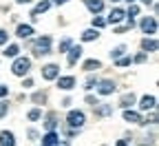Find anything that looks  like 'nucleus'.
Here are the masks:
<instances>
[{
    "label": "nucleus",
    "mask_w": 159,
    "mask_h": 146,
    "mask_svg": "<svg viewBox=\"0 0 159 146\" xmlns=\"http://www.w3.org/2000/svg\"><path fill=\"white\" fill-rule=\"evenodd\" d=\"M124 51H126V47H115V49L111 51V58H115V60H117V58H119V55H122Z\"/></svg>",
    "instance_id": "obj_26"
},
{
    "label": "nucleus",
    "mask_w": 159,
    "mask_h": 146,
    "mask_svg": "<svg viewBox=\"0 0 159 146\" xmlns=\"http://www.w3.org/2000/svg\"><path fill=\"white\" fill-rule=\"evenodd\" d=\"M31 69V60L29 58H18L13 64H11V73L13 75H27Z\"/></svg>",
    "instance_id": "obj_2"
},
{
    "label": "nucleus",
    "mask_w": 159,
    "mask_h": 146,
    "mask_svg": "<svg viewBox=\"0 0 159 146\" xmlns=\"http://www.w3.org/2000/svg\"><path fill=\"white\" fill-rule=\"evenodd\" d=\"M124 18H126V11H124V9H117V7H115V9L111 11V16H108V22L117 25V22H122Z\"/></svg>",
    "instance_id": "obj_11"
},
{
    "label": "nucleus",
    "mask_w": 159,
    "mask_h": 146,
    "mask_svg": "<svg viewBox=\"0 0 159 146\" xmlns=\"http://www.w3.org/2000/svg\"><path fill=\"white\" fill-rule=\"evenodd\" d=\"M142 49H144V53H152V51H157V40H142Z\"/></svg>",
    "instance_id": "obj_18"
},
{
    "label": "nucleus",
    "mask_w": 159,
    "mask_h": 146,
    "mask_svg": "<svg viewBox=\"0 0 159 146\" xmlns=\"http://www.w3.org/2000/svg\"><path fill=\"white\" fill-rule=\"evenodd\" d=\"M86 102L91 104V106H97V104H99V102H97V97H93V95H86Z\"/></svg>",
    "instance_id": "obj_34"
},
{
    "label": "nucleus",
    "mask_w": 159,
    "mask_h": 146,
    "mask_svg": "<svg viewBox=\"0 0 159 146\" xmlns=\"http://www.w3.org/2000/svg\"><path fill=\"white\" fill-rule=\"evenodd\" d=\"M40 117H42L40 109H33V111H29V120H40Z\"/></svg>",
    "instance_id": "obj_28"
},
{
    "label": "nucleus",
    "mask_w": 159,
    "mask_h": 146,
    "mask_svg": "<svg viewBox=\"0 0 159 146\" xmlns=\"http://www.w3.org/2000/svg\"><path fill=\"white\" fill-rule=\"evenodd\" d=\"M155 104H157V97L155 95H144L142 102H139V109H142V111H152Z\"/></svg>",
    "instance_id": "obj_8"
},
{
    "label": "nucleus",
    "mask_w": 159,
    "mask_h": 146,
    "mask_svg": "<svg viewBox=\"0 0 159 146\" xmlns=\"http://www.w3.org/2000/svg\"><path fill=\"white\" fill-rule=\"evenodd\" d=\"M144 60H146V53H139V55L135 58V62H144Z\"/></svg>",
    "instance_id": "obj_36"
},
{
    "label": "nucleus",
    "mask_w": 159,
    "mask_h": 146,
    "mask_svg": "<svg viewBox=\"0 0 159 146\" xmlns=\"http://www.w3.org/2000/svg\"><path fill=\"white\" fill-rule=\"evenodd\" d=\"M55 124H57V122H55V115H49V120L44 122V126H47L49 131H53V129H55Z\"/></svg>",
    "instance_id": "obj_24"
},
{
    "label": "nucleus",
    "mask_w": 159,
    "mask_h": 146,
    "mask_svg": "<svg viewBox=\"0 0 159 146\" xmlns=\"http://www.w3.org/2000/svg\"><path fill=\"white\" fill-rule=\"evenodd\" d=\"M99 67H102V62H99V60H86L84 62V69L91 73V71H97Z\"/></svg>",
    "instance_id": "obj_19"
},
{
    "label": "nucleus",
    "mask_w": 159,
    "mask_h": 146,
    "mask_svg": "<svg viewBox=\"0 0 159 146\" xmlns=\"http://www.w3.org/2000/svg\"><path fill=\"white\" fill-rule=\"evenodd\" d=\"M16 33H18V38H31V33H33V27H31V25H20Z\"/></svg>",
    "instance_id": "obj_16"
},
{
    "label": "nucleus",
    "mask_w": 159,
    "mask_h": 146,
    "mask_svg": "<svg viewBox=\"0 0 159 146\" xmlns=\"http://www.w3.org/2000/svg\"><path fill=\"white\" fill-rule=\"evenodd\" d=\"M115 146H128V142H126V139H117Z\"/></svg>",
    "instance_id": "obj_37"
},
{
    "label": "nucleus",
    "mask_w": 159,
    "mask_h": 146,
    "mask_svg": "<svg viewBox=\"0 0 159 146\" xmlns=\"http://www.w3.org/2000/svg\"><path fill=\"white\" fill-rule=\"evenodd\" d=\"M84 5H86L93 13H99V11L104 9V2H102V0H84Z\"/></svg>",
    "instance_id": "obj_15"
},
{
    "label": "nucleus",
    "mask_w": 159,
    "mask_h": 146,
    "mask_svg": "<svg viewBox=\"0 0 159 146\" xmlns=\"http://www.w3.org/2000/svg\"><path fill=\"white\" fill-rule=\"evenodd\" d=\"M66 53H69V64H75V62L82 58V47H71Z\"/></svg>",
    "instance_id": "obj_13"
},
{
    "label": "nucleus",
    "mask_w": 159,
    "mask_h": 146,
    "mask_svg": "<svg viewBox=\"0 0 159 146\" xmlns=\"http://www.w3.org/2000/svg\"><path fill=\"white\" fill-rule=\"evenodd\" d=\"M137 13H139V7H137V5H130V7H128V16L133 18V16H137Z\"/></svg>",
    "instance_id": "obj_30"
},
{
    "label": "nucleus",
    "mask_w": 159,
    "mask_h": 146,
    "mask_svg": "<svg viewBox=\"0 0 159 146\" xmlns=\"http://www.w3.org/2000/svg\"><path fill=\"white\" fill-rule=\"evenodd\" d=\"M57 87L62 89V91H71V89L75 87V78H73V75H64V78L57 75Z\"/></svg>",
    "instance_id": "obj_7"
},
{
    "label": "nucleus",
    "mask_w": 159,
    "mask_h": 146,
    "mask_svg": "<svg viewBox=\"0 0 159 146\" xmlns=\"http://www.w3.org/2000/svg\"><path fill=\"white\" fill-rule=\"evenodd\" d=\"M97 35H99V33H97L95 29H86V31L82 33V40H84V42H89V40H95Z\"/></svg>",
    "instance_id": "obj_22"
},
{
    "label": "nucleus",
    "mask_w": 159,
    "mask_h": 146,
    "mask_svg": "<svg viewBox=\"0 0 159 146\" xmlns=\"http://www.w3.org/2000/svg\"><path fill=\"white\" fill-rule=\"evenodd\" d=\"M95 84H97V78H93V75H91V78L86 80V89H95Z\"/></svg>",
    "instance_id": "obj_29"
},
{
    "label": "nucleus",
    "mask_w": 159,
    "mask_h": 146,
    "mask_svg": "<svg viewBox=\"0 0 159 146\" xmlns=\"http://www.w3.org/2000/svg\"><path fill=\"white\" fill-rule=\"evenodd\" d=\"M60 75V67L57 64H47V67H42V78L44 80H55Z\"/></svg>",
    "instance_id": "obj_6"
},
{
    "label": "nucleus",
    "mask_w": 159,
    "mask_h": 146,
    "mask_svg": "<svg viewBox=\"0 0 159 146\" xmlns=\"http://www.w3.org/2000/svg\"><path fill=\"white\" fill-rule=\"evenodd\" d=\"M104 25H106L104 18H93V29H102Z\"/></svg>",
    "instance_id": "obj_25"
},
{
    "label": "nucleus",
    "mask_w": 159,
    "mask_h": 146,
    "mask_svg": "<svg viewBox=\"0 0 159 146\" xmlns=\"http://www.w3.org/2000/svg\"><path fill=\"white\" fill-rule=\"evenodd\" d=\"M95 113H97V115H111V113H113V106H111V104H104V106H95Z\"/></svg>",
    "instance_id": "obj_21"
},
{
    "label": "nucleus",
    "mask_w": 159,
    "mask_h": 146,
    "mask_svg": "<svg viewBox=\"0 0 159 146\" xmlns=\"http://www.w3.org/2000/svg\"><path fill=\"white\" fill-rule=\"evenodd\" d=\"M97 93L99 95H111L113 91H115V82L113 80H102V82H97Z\"/></svg>",
    "instance_id": "obj_5"
},
{
    "label": "nucleus",
    "mask_w": 159,
    "mask_h": 146,
    "mask_svg": "<svg viewBox=\"0 0 159 146\" xmlns=\"http://www.w3.org/2000/svg\"><path fill=\"white\" fill-rule=\"evenodd\" d=\"M53 146H69V142H57V144H53Z\"/></svg>",
    "instance_id": "obj_39"
},
{
    "label": "nucleus",
    "mask_w": 159,
    "mask_h": 146,
    "mask_svg": "<svg viewBox=\"0 0 159 146\" xmlns=\"http://www.w3.org/2000/svg\"><path fill=\"white\" fill-rule=\"evenodd\" d=\"M133 62V58H117V67H128Z\"/></svg>",
    "instance_id": "obj_27"
},
{
    "label": "nucleus",
    "mask_w": 159,
    "mask_h": 146,
    "mask_svg": "<svg viewBox=\"0 0 159 146\" xmlns=\"http://www.w3.org/2000/svg\"><path fill=\"white\" fill-rule=\"evenodd\" d=\"M124 120L126 122H130V124H144V120H142V115H139L137 111H124Z\"/></svg>",
    "instance_id": "obj_12"
},
{
    "label": "nucleus",
    "mask_w": 159,
    "mask_h": 146,
    "mask_svg": "<svg viewBox=\"0 0 159 146\" xmlns=\"http://www.w3.org/2000/svg\"><path fill=\"white\" fill-rule=\"evenodd\" d=\"M44 100H47L44 93H35V95H33V102H44Z\"/></svg>",
    "instance_id": "obj_32"
},
{
    "label": "nucleus",
    "mask_w": 159,
    "mask_h": 146,
    "mask_svg": "<svg viewBox=\"0 0 159 146\" xmlns=\"http://www.w3.org/2000/svg\"><path fill=\"white\" fill-rule=\"evenodd\" d=\"M139 27H142V31H144V33H148V35H155V33H157V20H155L152 16H146V18H142Z\"/></svg>",
    "instance_id": "obj_4"
},
{
    "label": "nucleus",
    "mask_w": 159,
    "mask_h": 146,
    "mask_svg": "<svg viewBox=\"0 0 159 146\" xmlns=\"http://www.w3.org/2000/svg\"><path fill=\"white\" fill-rule=\"evenodd\" d=\"M0 146H16V137L11 131H0Z\"/></svg>",
    "instance_id": "obj_9"
},
{
    "label": "nucleus",
    "mask_w": 159,
    "mask_h": 146,
    "mask_svg": "<svg viewBox=\"0 0 159 146\" xmlns=\"http://www.w3.org/2000/svg\"><path fill=\"white\" fill-rule=\"evenodd\" d=\"M55 5H64V2H69V0H53Z\"/></svg>",
    "instance_id": "obj_38"
},
{
    "label": "nucleus",
    "mask_w": 159,
    "mask_h": 146,
    "mask_svg": "<svg viewBox=\"0 0 159 146\" xmlns=\"http://www.w3.org/2000/svg\"><path fill=\"white\" fill-rule=\"evenodd\" d=\"M7 40H9V33H7V31H2V29H0V45H5V42H7Z\"/></svg>",
    "instance_id": "obj_31"
},
{
    "label": "nucleus",
    "mask_w": 159,
    "mask_h": 146,
    "mask_svg": "<svg viewBox=\"0 0 159 146\" xmlns=\"http://www.w3.org/2000/svg\"><path fill=\"white\" fill-rule=\"evenodd\" d=\"M57 142H60V137H57L55 131H49V133L42 137V146H53V144H57Z\"/></svg>",
    "instance_id": "obj_14"
},
{
    "label": "nucleus",
    "mask_w": 159,
    "mask_h": 146,
    "mask_svg": "<svg viewBox=\"0 0 159 146\" xmlns=\"http://www.w3.org/2000/svg\"><path fill=\"white\" fill-rule=\"evenodd\" d=\"M113 2H119V0H113Z\"/></svg>",
    "instance_id": "obj_43"
},
{
    "label": "nucleus",
    "mask_w": 159,
    "mask_h": 146,
    "mask_svg": "<svg viewBox=\"0 0 159 146\" xmlns=\"http://www.w3.org/2000/svg\"><path fill=\"white\" fill-rule=\"evenodd\" d=\"M71 47H73V40H71V38H64V40H60V53H66Z\"/></svg>",
    "instance_id": "obj_20"
},
{
    "label": "nucleus",
    "mask_w": 159,
    "mask_h": 146,
    "mask_svg": "<svg viewBox=\"0 0 159 146\" xmlns=\"http://www.w3.org/2000/svg\"><path fill=\"white\" fill-rule=\"evenodd\" d=\"M133 104H135V95H133V93H124L122 100H119V106H124V109L133 106Z\"/></svg>",
    "instance_id": "obj_17"
},
{
    "label": "nucleus",
    "mask_w": 159,
    "mask_h": 146,
    "mask_svg": "<svg viewBox=\"0 0 159 146\" xmlns=\"http://www.w3.org/2000/svg\"><path fill=\"white\" fill-rule=\"evenodd\" d=\"M49 7H51L49 0H42V2H38V5H35V9L31 11V18H33V20H38V18H40V13H44Z\"/></svg>",
    "instance_id": "obj_10"
},
{
    "label": "nucleus",
    "mask_w": 159,
    "mask_h": 146,
    "mask_svg": "<svg viewBox=\"0 0 159 146\" xmlns=\"http://www.w3.org/2000/svg\"><path fill=\"white\" fill-rule=\"evenodd\" d=\"M7 95H9V89L5 84H0V97H7Z\"/></svg>",
    "instance_id": "obj_35"
},
{
    "label": "nucleus",
    "mask_w": 159,
    "mask_h": 146,
    "mask_svg": "<svg viewBox=\"0 0 159 146\" xmlns=\"http://www.w3.org/2000/svg\"><path fill=\"white\" fill-rule=\"evenodd\" d=\"M18 51H20V49H18V45H9V47H7V51H5V55H7V58H16V55H18Z\"/></svg>",
    "instance_id": "obj_23"
},
{
    "label": "nucleus",
    "mask_w": 159,
    "mask_h": 146,
    "mask_svg": "<svg viewBox=\"0 0 159 146\" xmlns=\"http://www.w3.org/2000/svg\"><path fill=\"white\" fill-rule=\"evenodd\" d=\"M18 2H20V5H27V2H31V0H18Z\"/></svg>",
    "instance_id": "obj_40"
},
{
    "label": "nucleus",
    "mask_w": 159,
    "mask_h": 146,
    "mask_svg": "<svg viewBox=\"0 0 159 146\" xmlns=\"http://www.w3.org/2000/svg\"><path fill=\"white\" fill-rule=\"evenodd\" d=\"M66 122H69V126H71V129H82V126H84V122H86V117H84L82 111H71V113L66 115Z\"/></svg>",
    "instance_id": "obj_3"
},
{
    "label": "nucleus",
    "mask_w": 159,
    "mask_h": 146,
    "mask_svg": "<svg viewBox=\"0 0 159 146\" xmlns=\"http://www.w3.org/2000/svg\"><path fill=\"white\" fill-rule=\"evenodd\" d=\"M128 2H130V5H133V2H135V0H128Z\"/></svg>",
    "instance_id": "obj_42"
},
{
    "label": "nucleus",
    "mask_w": 159,
    "mask_h": 146,
    "mask_svg": "<svg viewBox=\"0 0 159 146\" xmlns=\"http://www.w3.org/2000/svg\"><path fill=\"white\" fill-rule=\"evenodd\" d=\"M47 53H51V38L42 35V38H38L35 45H33V55H47Z\"/></svg>",
    "instance_id": "obj_1"
},
{
    "label": "nucleus",
    "mask_w": 159,
    "mask_h": 146,
    "mask_svg": "<svg viewBox=\"0 0 159 146\" xmlns=\"http://www.w3.org/2000/svg\"><path fill=\"white\" fill-rule=\"evenodd\" d=\"M7 115V102H0V117Z\"/></svg>",
    "instance_id": "obj_33"
},
{
    "label": "nucleus",
    "mask_w": 159,
    "mask_h": 146,
    "mask_svg": "<svg viewBox=\"0 0 159 146\" xmlns=\"http://www.w3.org/2000/svg\"><path fill=\"white\" fill-rule=\"evenodd\" d=\"M142 2H146V5H148V2H152V0H142Z\"/></svg>",
    "instance_id": "obj_41"
}]
</instances>
